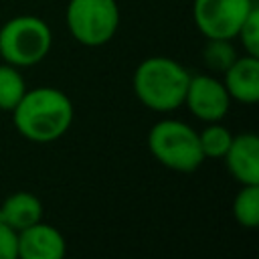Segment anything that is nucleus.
<instances>
[{
  "label": "nucleus",
  "mask_w": 259,
  "mask_h": 259,
  "mask_svg": "<svg viewBox=\"0 0 259 259\" xmlns=\"http://www.w3.org/2000/svg\"><path fill=\"white\" fill-rule=\"evenodd\" d=\"M12 121L18 134L36 144H49L67 134L73 123V103L57 87L26 89L16 107Z\"/></svg>",
  "instance_id": "obj_1"
},
{
  "label": "nucleus",
  "mask_w": 259,
  "mask_h": 259,
  "mask_svg": "<svg viewBox=\"0 0 259 259\" xmlns=\"http://www.w3.org/2000/svg\"><path fill=\"white\" fill-rule=\"evenodd\" d=\"M188 69L170 57H148L134 73V93L152 111L168 113L184 105Z\"/></svg>",
  "instance_id": "obj_2"
},
{
  "label": "nucleus",
  "mask_w": 259,
  "mask_h": 259,
  "mask_svg": "<svg viewBox=\"0 0 259 259\" xmlns=\"http://www.w3.org/2000/svg\"><path fill=\"white\" fill-rule=\"evenodd\" d=\"M150 154L174 172H194L204 162L198 132L180 119H160L148 132Z\"/></svg>",
  "instance_id": "obj_3"
},
{
  "label": "nucleus",
  "mask_w": 259,
  "mask_h": 259,
  "mask_svg": "<svg viewBox=\"0 0 259 259\" xmlns=\"http://www.w3.org/2000/svg\"><path fill=\"white\" fill-rule=\"evenodd\" d=\"M51 26L32 14H20L0 28V59L14 67L38 65L51 51Z\"/></svg>",
  "instance_id": "obj_4"
},
{
  "label": "nucleus",
  "mask_w": 259,
  "mask_h": 259,
  "mask_svg": "<svg viewBox=\"0 0 259 259\" xmlns=\"http://www.w3.org/2000/svg\"><path fill=\"white\" fill-rule=\"evenodd\" d=\"M65 20L77 42L101 47L117 32L119 8L115 0H69Z\"/></svg>",
  "instance_id": "obj_5"
},
{
  "label": "nucleus",
  "mask_w": 259,
  "mask_h": 259,
  "mask_svg": "<svg viewBox=\"0 0 259 259\" xmlns=\"http://www.w3.org/2000/svg\"><path fill=\"white\" fill-rule=\"evenodd\" d=\"M255 6V0H194L192 16L204 38L233 40Z\"/></svg>",
  "instance_id": "obj_6"
},
{
  "label": "nucleus",
  "mask_w": 259,
  "mask_h": 259,
  "mask_svg": "<svg viewBox=\"0 0 259 259\" xmlns=\"http://www.w3.org/2000/svg\"><path fill=\"white\" fill-rule=\"evenodd\" d=\"M188 111L204 123L223 121L231 107V97L221 79L212 75H190L188 89L184 95Z\"/></svg>",
  "instance_id": "obj_7"
},
{
  "label": "nucleus",
  "mask_w": 259,
  "mask_h": 259,
  "mask_svg": "<svg viewBox=\"0 0 259 259\" xmlns=\"http://www.w3.org/2000/svg\"><path fill=\"white\" fill-rule=\"evenodd\" d=\"M67 251L63 233L42 221L18 231L20 259H61Z\"/></svg>",
  "instance_id": "obj_8"
},
{
  "label": "nucleus",
  "mask_w": 259,
  "mask_h": 259,
  "mask_svg": "<svg viewBox=\"0 0 259 259\" xmlns=\"http://www.w3.org/2000/svg\"><path fill=\"white\" fill-rule=\"evenodd\" d=\"M223 160L239 184H259V138L255 134L245 132L233 136Z\"/></svg>",
  "instance_id": "obj_9"
},
{
  "label": "nucleus",
  "mask_w": 259,
  "mask_h": 259,
  "mask_svg": "<svg viewBox=\"0 0 259 259\" xmlns=\"http://www.w3.org/2000/svg\"><path fill=\"white\" fill-rule=\"evenodd\" d=\"M223 75V85L231 101L243 105H255L259 101V57H237Z\"/></svg>",
  "instance_id": "obj_10"
},
{
  "label": "nucleus",
  "mask_w": 259,
  "mask_h": 259,
  "mask_svg": "<svg viewBox=\"0 0 259 259\" xmlns=\"http://www.w3.org/2000/svg\"><path fill=\"white\" fill-rule=\"evenodd\" d=\"M0 221L16 233L42 221V202L26 190H18L0 204Z\"/></svg>",
  "instance_id": "obj_11"
},
{
  "label": "nucleus",
  "mask_w": 259,
  "mask_h": 259,
  "mask_svg": "<svg viewBox=\"0 0 259 259\" xmlns=\"http://www.w3.org/2000/svg\"><path fill=\"white\" fill-rule=\"evenodd\" d=\"M233 217L245 229L259 225V184H241L233 200Z\"/></svg>",
  "instance_id": "obj_12"
},
{
  "label": "nucleus",
  "mask_w": 259,
  "mask_h": 259,
  "mask_svg": "<svg viewBox=\"0 0 259 259\" xmlns=\"http://www.w3.org/2000/svg\"><path fill=\"white\" fill-rule=\"evenodd\" d=\"M24 91H26V85L18 67L10 63L0 65V109L12 111L20 101V97L24 95Z\"/></svg>",
  "instance_id": "obj_13"
},
{
  "label": "nucleus",
  "mask_w": 259,
  "mask_h": 259,
  "mask_svg": "<svg viewBox=\"0 0 259 259\" xmlns=\"http://www.w3.org/2000/svg\"><path fill=\"white\" fill-rule=\"evenodd\" d=\"M198 142L204 158H223L233 142V134L221 121H210L198 134Z\"/></svg>",
  "instance_id": "obj_14"
},
{
  "label": "nucleus",
  "mask_w": 259,
  "mask_h": 259,
  "mask_svg": "<svg viewBox=\"0 0 259 259\" xmlns=\"http://www.w3.org/2000/svg\"><path fill=\"white\" fill-rule=\"evenodd\" d=\"M237 57L239 55L229 38H206V45L202 49V61L210 71L225 73Z\"/></svg>",
  "instance_id": "obj_15"
},
{
  "label": "nucleus",
  "mask_w": 259,
  "mask_h": 259,
  "mask_svg": "<svg viewBox=\"0 0 259 259\" xmlns=\"http://www.w3.org/2000/svg\"><path fill=\"white\" fill-rule=\"evenodd\" d=\"M245 49V55H253V57H259V8L255 6L249 16L243 20L237 36Z\"/></svg>",
  "instance_id": "obj_16"
},
{
  "label": "nucleus",
  "mask_w": 259,
  "mask_h": 259,
  "mask_svg": "<svg viewBox=\"0 0 259 259\" xmlns=\"http://www.w3.org/2000/svg\"><path fill=\"white\" fill-rule=\"evenodd\" d=\"M18 257V233L0 221V259Z\"/></svg>",
  "instance_id": "obj_17"
}]
</instances>
